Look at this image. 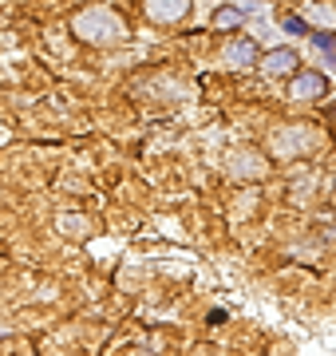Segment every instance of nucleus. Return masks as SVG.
Wrapping results in <instances>:
<instances>
[{"label": "nucleus", "instance_id": "nucleus-1", "mask_svg": "<svg viewBox=\"0 0 336 356\" xmlns=\"http://www.w3.org/2000/svg\"><path fill=\"white\" fill-rule=\"evenodd\" d=\"M72 32L79 40H87V44L107 48V44H119V40L127 36V20H119L111 8H87V13H79L72 20Z\"/></svg>", "mask_w": 336, "mask_h": 356}, {"label": "nucleus", "instance_id": "nucleus-2", "mask_svg": "<svg viewBox=\"0 0 336 356\" xmlns=\"http://www.w3.org/2000/svg\"><path fill=\"white\" fill-rule=\"evenodd\" d=\"M317 143H321L317 127H281L273 135V154H281V159H301V154H309Z\"/></svg>", "mask_w": 336, "mask_h": 356}, {"label": "nucleus", "instance_id": "nucleus-3", "mask_svg": "<svg viewBox=\"0 0 336 356\" xmlns=\"http://www.w3.org/2000/svg\"><path fill=\"white\" fill-rule=\"evenodd\" d=\"M190 13V0H146V16L155 24H174Z\"/></svg>", "mask_w": 336, "mask_h": 356}, {"label": "nucleus", "instance_id": "nucleus-4", "mask_svg": "<svg viewBox=\"0 0 336 356\" xmlns=\"http://www.w3.org/2000/svg\"><path fill=\"white\" fill-rule=\"evenodd\" d=\"M324 91H328V79L324 76H297V83H293V91H289V95H293V99L297 103H309V99H321Z\"/></svg>", "mask_w": 336, "mask_h": 356}, {"label": "nucleus", "instance_id": "nucleus-5", "mask_svg": "<svg viewBox=\"0 0 336 356\" xmlns=\"http://www.w3.org/2000/svg\"><path fill=\"white\" fill-rule=\"evenodd\" d=\"M261 72L265 76H293L297 72V56L285 48V51H269L265 60H261Z\"/></svg>", "mask_w": 336, "mask_h": 356}, {"label": "nucleus", "instance_id": "nucleus-6", "mask_svg": "<svg viewBox=\"0 0 336 356\" xmlns=\"http://www.w3.org/2000/svg\"><path fill=\"white\" fill-rule=\"evenodd\" d=\"M233 175H253V178H265V159H261L258 151H237L233 154V166H230Z\"/></svg>", "mask_w": 336, "mask_h": 356}, {"label": "nucleus", "instance_id": "nucleus-7", "mask_svg": "<svg viewBox=\"0 0 336 356\" xmlns=\"http://www.w3.org/2000/svg\"><path fill=\"white\" fill-rule=\"evenodd\" d=\"M253 56H258L253 44H249V40H237V44L226 48V64H230V67H249V64H253Z\"/></svg>", "mask_w": 336, "mask_h": 356}, {"label": "nucleus", "instance_id": "nucleus-8", "mask_svg": "<svg viewBox=\"0 0 336 356\" xmlns=\"http://www.w3.org/2000/svg\"><path fill=\"white\" fill-rule=\"evenodd\" d=\"M60 229H64L67 238H83V234H87V218L83 214H64L60 218Z\"/></svg>", "mask_w": 336, "mask_h": 356}, {"label": "nucleus", "instance_id": "nucleus-9", "mask_svg": "<svg viewBox=\"0 0 336 356\" xmlns=\"http://www.w3.org/2000/svg\"><path fill=\"white\" fill-rule=\"evenodd\" d=\"M214 24H218V28H237V24H242V13H233V8H221V13L214 16Z\"/></svg>", "mask_w": 336, "mask_h": 356}, {"label": "nucleus", "instance_id": "nucleus-10", "mask_svg": "<svg viewBox=\"0 0 336 356\" xmlns=\"http://www.w3.org/2000/svg\"><path fill=\"white\" fill-rule=\"evenodd\" d=\"M312 44H317V48H324V51H336V40L324 36V32H312Z\"/></svg>", "mask_w": 336, "mask_h": 356}, {"label": "nucleus", "instance_id": "nucleus-11", "mask_svg": "<svg viewBox=\"0 0 336 356\" xmlns=\"http://www.w3.org/2000/svg\"><path fill=\"white\" fill-rule=\"evenodd\" d=\"M285 32H293V36H301V32H305V24H301V20H285Z\"/></svg>", "mask_w": 336, "mask_h": 356}]
</instances>
